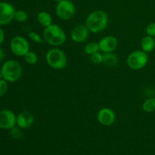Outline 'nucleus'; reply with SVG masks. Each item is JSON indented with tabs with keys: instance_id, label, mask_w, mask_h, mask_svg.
<instances>
[{
	"instance_id": "nucleus-28",
	"label": "nucleus",
	"mask_w": 155,
	"mask_h": 155,
	"mask_svg": "<svg viewBox=\"0 0 155 155\" xmlns=\"http://www.w3.org/2000/svg\"><path fill=\"white\" fill-rule=\"evenodd\" d=\"M1 79H3V77H2V74L1 71H0V80H1Z\"/></svg>"
},
{
	"instance_id": "nucleus-10",
	"label": "nucleus",
	"mask_w": 155,
	"mask_h": 155,
	"mask_svg": "<svg viewBox=\"0 0 155 155\" xmlns=\"http://www.w3.org/2000/svg\"><path fill=\"white\" fill-rule=\"evenodd\" d=\"M97 120L101 125L108 127L112 125L116 120V114L112 109L103 107L97 114Z\"/></svg>"
},
{
	"instance_id": "nucleus-15",
	"label": "nucleus",
	"mask_w": 155,
	"mask_h": 155,
	"mask_svg": "<svg viewBox=\"0 0 155 155\" xmlns=\"http://www.w3.org/2000/svg\"><path fill=\"white\" fill-rule=\"evenodd\" d=\"M102 63L105 66L114 68V67L117 66L118 63H119V59H118L117 56L114 54L113 52L104 53L103 54Z\"/></svg>"
},
{
	"instance_id": "nucleus-6",
	"label": "nucleus",
	"mask_w": 155,
	"mask_h": 155,
	"mask_svg": "<svg viewBox=\"0 0 155 155\" xmlns=\"http://www.w3.org/2000/svg\"><path fill=\"white\" fill-rule=\"evenodd\" d=\"M55 12L61 20L69 21L72 19L75 15L76 7L71 0H62L57 3Z\"/></svg>"
},
{
	"instance_id": "nucleus-16",
	"label": "nucleus",
	"mask_w": 155,
	"mask_h": 155,
	"mask_svg": "<svg viewBox=\"0 0 155 155\" xmlns=\"http://www.w3.org/2000/svg\"><path fill=\"white\" fill-rule=\"evenodd\" d=\"M37 21L42 27H47L52 24V18L48 12L42 11L37 15Z\"/></svg>"
},
{
	"instance_id": "nucleus-26",
	"label": "nucleus",
	"mask_w": 155,
	"mask_h": 155,
	"mask_svg": "<svg viewBox=\"0 0 155 155\" xmlns=\"http://www.w3.org/2000/svg\"><path fill=\"white\" fill-rule=\"evenodd\" d=\"M4 39H5L4 30L0 27V46H1V45L3 43V42H4Z\"/></svg>"
},
{
	"instance_id": "nucleus-20",
	"label": "nucleus",
	"mask_w": 155,
	"mask_h": 155,
	"mask_svg": "<svg viewBox=\"0 0 155 155\" xmlns=\"http://www.w3.org/2000/svg\"><path fill=\"white\" fill-rule=\"evenodd\" d=\"M24 57V60H25V61L27 62L28 64L34 65L36 64L38 61V56L37 54H36V52H34V51H29Z\"/></svg>"
},
{
	"instance_id": "nucleus-23",
	"label": "nucleus",
	"mask_w": 155,
	"mask_h": 155,
	"mask_svg": "<svg viewBox=\"0 0 155 155\" xmlns=\"http://www.w3.org/2000/svg\"><path fill=\"white\" fill-rule=\"evenodd\" d=\"M28 36L33 42H36V43L41 44L42 42V38L41 37L39 33H36L34 31H31L28 33Z\"/></svg>"
},
{
	"instance_id": "nucleus-17",
	"label": "nucleus",
	"mask_w": 155,
	"mask_h": 155,
	"mask_svg": "<svg viewBox=\"0 0 155 155\" xmlns=\"http://www.w3.org/2000/svg\"><path fill=\"white\" fill-rule=\"evenodd\" d=\"M100 51L99 44L96 42H91L86 44V46L84 47V51L88 55H92L95 53L98 52Z\"/></svg>"
},
{
	"instance_id": "nucleus-30",
	"label": "nucleus",
	"mask_w": 155,
	"mask_h": 155,
	"mask_svg": "<svg viewBox=\"0 0 155 155\" xmlns=\"http://www.w3.org/2000/svg\"><path fill=\"white\" fill-rule=\"evenodd\" d=\"M71 1H72V0H71Z\"/></svg>"
},
{
	"instance_id": "nucleus-1",
	"label": "nucleus",
	"mask_w": 155,
	"mask_h": 155,
	"mask_svg": "<svg viewBox=\"0 0 155 155\" xmlns=\"http://www.w3.org/2000/svg\"><path fill=\"white\" fill-rule=\"evenodd\" d=\"M108 24V15L104 11L96 10L91 12L86 20V26L91 33H101Z\"/></svg>"
},
{
	"instance_id": "nucleus-14",
	"label": "nucleus",
	"mask_w": 155,
	"mask_h": 155,
	"mask_svg": "<svg viewBox=\"0 0 155 155\" xmlns=\"http://www.w3.org/2000/svg\"><path fill=\"white\" fill-rule=\"evenodd\" d=\"M141 48L142 51L148 54L151 52L155 48L154 37L148 36V35L144 36L141 40Z\"/></svg>"
},
{
	"instance_id": "nucleus-13",
	"label": "nucleus",
	"mask_w": 155,
	"mask_h": 155,
	"mask_svg": "<svg viewBox=\"0 0 155 155\" xmlns=\"http://www.w3.org/2000/svg\"><path fill=\"white\" fill-rule=\"evenodd\" d=\"M34 116L29 111H22L18 114L16 118V124L21 129H28L34 123Z\"/></svg>"
},
{
	"instance_id": "nucleus-4",
	"label": "nucleus",
	"mask_w": 155,
	"mask_h": 155,
	"mask_svg": "<svg viewBox=\"0 0 155 155\" xmlns=\"http://www.w3.org/2000/svg\"><path fill=\"white\" fill-rule=\"evenodd\" d=\"M45 61L48 66L54 70L64 69L68 64V58L65 53L58 48H53L47 51Z\"/></svg>"
},
{
	"instance_id": "nucleus-3",
	"label": "nucleus",
	"mask_w": 155,
	"mask_h": 155,
	"mask_svg": "<svg viewBox=\"0 0 155 155\" xmlns=\"http://www.w3.org/2000/svg\"><path fill=\"white\" fill-rule=\"evenodd\" d=\"M1 73L3 79L8 83H15L22 76V67L21 64L15 60H8L2 64Z\"/></svg>"
},
{
	"instance_id": "nucleus-2",
	"label": "nucleus",
	"mask_w": 155,
	"mask_h": 155,
	"mask_svg": "<svg viewBox=\"0 0 155 155\" xmlns=\"http://www.w3.org/2000/svg\"><path fill=\"white\" fill-rule=\"evenodd\" d=\"M43 39L48 45L60 46L66 42L67 36L61 27L52 24L44 29Z\"/></svg>"
},
{
	"instance_id": "nucleus-11",
	"label": "nucleus",
	"mask_w": 155,
	"mask_h": 155,
	"mask_svg": "<svg viewBox=\"0 0 155 155\" xmlns=\"http://www.w3.org/2000/svg\"><path fill=\"white\" fill-rule=\"evenodd\" d=\"M89 30L86 25L80 24L77 25L72 29L71 32V37L74 42L82 43L88 39L89 35Z\"/></svg>"
},
{
	"instance_id": "nucleus-19",
	"label": "nucleus",
	"mask_w": 155,
	"mask_h": 155,
	"mask_svg": "<svg viewBox=\"0 0 155 155\" xmlns=\"http://www.w3.org/2000/svg\"><path fill=\"white\" fill-rule=\"evenodd\" d=\"M28 19V14L24 10H16L14 20L19 23H24Z\"/></svg>"
},
{
	"instance_id": "nucleus-21",
	"label": "nucleus",
	"mask_w": 155,
	"mask_h": 155,
	"mask_svg": "<svg viewBox=\"0 0 155 155\" xmlns=\"http://www.w3.org/2000/svg\"><path fill=\"white\" fill-rule=\"evenodd\" d=\"M10 136L14 139H16V140H19V139H22L23 133L21 131V129L18 127H17L16 126L14 127L13 128L10 130Z\"/></svg>"
},
{
	"instance_id": "nucleus-5",
	"label": "nucleus",
	"mask_w": 155,
	"mask_h": 155,
	"mask_svg": "<svg viewBox=\"0 0 155 155\" xmlns=\"http://www.w3.org/2000/svg\"><path fill=\"white\" fill-rule=\"evenodd\" d=\"M148 62V54L142 50L133 51L128 55L127 63L129 68L133 71H139L147 65Z\"/></svg>"
},
{
	"instance_id": "nucleus-22",
	"label": "nucleus",
	"mask_w": 155,
	"mask_h": 155,
	"mask_svg": "<svg viewBox=\"0 0 155 155\" xmlns=\"http://www.w3.org/2000/svg\"><path fill=\"white\" fill-rule=\"evenodd\" d=\"M91 61L95 65L101 64L103 61V54L100 53L99 51L95 53V54L91 55Z\"/></svg>"
},
{
	"instance_id": "nucleus-18",
	"label": "nucleus",
	"mask_w": 155,
	"mask_h": 155,
	"mask_svg": "<svg viewBox=\"0 0 155 155\" xmlns=\"http://www.w3.org/2000/svg\"><path fill=\"white\" fill-rule=\"evenodd\" d=\"M142 110L146 113H151L155 110V98H148L142 104Z\"/></svg>"
},
{
	"instance_id": "nucleus-25",
	"label": "nucleus",
	"mask_w": 155,
	"mask_h": 155,
	"mask_svg": "<svg viewBox=\"0 0 155 155\" xmlns=\"http://www.w3.org/2000/svg\"><path fill=\"white\" fill-rule=\"evenodd\" d=\"M147 35L155 37V22L150 23L146 27Z\"/></svg>"
},
{
	"instance_id": "nucleus-12",
	"label": "nucleus",
	"mask_w": 155,
	"mask_h": 155,
	"mask_svg": "<svg viewBox=\"0 0 155 155\" xmlns=\"http://www.w3.org/2000/svg\"><path fill=\"white\" fill-rule=\"evenodd\" d=\"M98 44L100 51L103 53L114 52L118 47V40L115 36H107L102 38Z\"/></svg>"
},
{
	"instance_id": "nucleus-7",
	"label": "nucleus",
	"mask_w": 155,
	"mask_h": 155,
	"mask_svg": "<svg viewBox=\"0 0 155 155\" xmlns=\"http://www.w3.org/2000/svg\"><path fill=\"white\" fill-rule=\"evenodd\" d=\"M10 48L15 55L24 57L30 51V45L25 38L21 36H16L11 40Z\"/></svg>"
},
{
	"instance_id": "nucleus-29",
	"label": "nucleus",
	"mask_w": 155,
	"mask_h": 155,
	"mask_svg": "<svg viewBox=\"0 0 155 155\" xmlns=\"http://www.w3.org/2000/svg\"><path fill=\"white\" fill-rule=\"evenodd\" d=\"M52 1H54V2H61V1H62V0H52Z\"/></svg>"
},
{
	"instance_id": "nucleus-9",
	"label": "nucleus",
	"mask_w": 155,
	"mask_h": 155,
	"mask_svg": "<svg viewBox=\"0 0 155 155\" xmlns=\"http://www.w3.org/2000/svg\"><path fill=\"white\" fill-rule=\"evenodd\" d=\"M16 118L17 116L12 110H0V129L10 130L17 125Z\"/></svg>"
},
{
	"instance_id": "nucleus-24",
	"label": "nucleus",
	"mask_w": 155,
	"mask_h": 155,
	"mask_svg": "<svg viewBox=\"0 0 155 155\" xmlns=\"http://www.w3.org/2000/svg\"><path fill=\"white\" fill-rule=\"evenodd\" d=\"M8 89V84L6 80L4 79L0 80V97H2L7 93Z\"/></svg>"
},
{
	"instance_id": "nucleus-8",
	"label": "nucleus",
	"mask_w": 155,
	"mask_h": 155,
	"mask_svg": "<svg viewBox=\"0 0 155 155\" xmlns=\"http://www.w3.org/2000/svg\"><path fill=\"white\" fill-rule=\"evenodd\" d=\"M15 8L11 3L0 2V25L4 26L10 24L14 20Z\"/></svg>"
},
{
	"instance_id": "nucleus-27",
	"label": "nucleus",
	"mask_w": 155,
	"mask_h": 155,
	"mask_svg": "<svg viewBox=\"0 0 155 155\" xmlns=\"http://www.w3.org/2000/svg\"><path fill=\"white\" fill-rule=\"evenodd\" d=\"M5 54L4 50L0 46V61H2L5 59Z\"/></svg>"
}]
</instances>
